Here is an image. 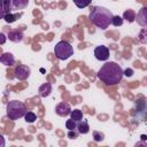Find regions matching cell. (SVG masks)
Returning <instances> with one entry per match:
<instances>
[{
    "label": "cell",
    "instance_id": "cell-1",
    "mask_svg": "<svg viewBox=\"0 0 147 147\" xmlns=\"http://www.w3.org/2000/svg\"><path fill=\"white\" fill-rule=\"evenodd\" d=\"M98 78L106 85H116L123 78V69L116 62H106L98 71Z\"/></svg>",
    "mask_w": 147,
    "mask_h": 147
},
{
    "label": "cell",
    "instance_id": "cell-2",
    "mask_svg": "<svg viewBox=\"0 0 147 147\" xmlns=\"http://www.w3.org/2000/svg\"><path fill=\"white\" fill-rule=\"evenodd\" d=\"M113 16V13L108 8L102 6H94L90 11L88 18L95 26L101 30H106L110 25Z\"/></svg>",
    "mask_w": 147,
    "mask_h": 147
},
{
    "label": "cell",
    "instance_id": "cell-3",
    "mask_svg": "<svg viewBox=\"0 0 147 147\" xmlns=\"http://www.w3.org/2000/svg\"><path fill=\"white\" fill-rule=\"evenodd\" d=\"M25 113H26V109H25V106L23 102L17 101V100H13V101H9L7 103L6 114H7V117L9 119L16 121L18 118H22V117H24Z\"/></svg>",
    "mask_w": 147,
    "mask_h": 147
},
{
    "label": "cell",
    "instance_id": "cell-4",
    "mask_svg": "<svg viewBox=\"0 0 147 147\" xmlns=\"http://www.w3.org/2000/svg\"><path fill=\"white\" fill-rule=\"evenodd\" d=\"M54 54L59 60H67L74 54V47L68 41L61 40L55 45Z\"/></svg>",
    "mask_w": 147,
    "mask_h": 147
},
{
    "label": "cell",
    "instance_id": "cell-5",
    "mask_svg": "<svg viewBox=\"0 0 147 147\" xmlns=\"http://www.w3.org/2000/svg\"><path fill=\"white\" fill-rule=\"evenodd\" d=\"M31 74V70L28 65L24 64H18L15 68V77L20 80H25Z\"/></svg>",
    "mask_w": 147,
    "mask_h": 147
},
{
    "label": "cell",
    "instance_id": "cell-6",
    "mask_svg": "<svg viewBox=\"0 0 147 147\" xmlns=\"http://www.w3.org/2000/svg\"><path fill=\"white\" fill-rule=\"evenodd\" d=\"M94 56L99 61H107L109 59V49H108V47H106L103 45L96 46L94 48Z\"/></svg>",
    "mask_w": 147,
    "mask_h": 147
},
{
    "label": "cell",
    "instance_id": "cell-7",
    "mask_svg": "<svg viewBox=\"0 0 147 147\" xmlns=\"http://www.w3.org/2000/svg\"><path fill=\"white\" fill-rule=\"evenodd\" d=\"M70 111H71V108H70L69 103H67V102H60L55 106V113L59 116L65 117V116L70 115Z\"/></svg>",
    "mask_w": 147,
    "mask_h": 147
},
{
    "label": "cell",
    "instance_id": "cell-8",
    "mask_svg": "<svg viewBox=\"0 0 147 147\" xmlns=\"http://www.w3.org/2000/svg\"><path fill=\"white\" fill-rule=\"evenodd\" d=\"M138 22V24H140L142 28H145L147 25V8L142 7L140 9V11L138 14H136V20Z\"/></svg>",
    "mask_w": 147,
    "mask_h": 147
},
{
    "label": "cell",
    "instance_id": "cell-9",
    "mask_svg": "<svg viewBox=\"0 0 147 147\" xmlns=\"http://www.w3.org/2000/svg\"><path fill=\"white\" fill-rule=\"evenodd\" d=\"M0 63H2L6 67H11L15 63V57L11 53H3L0 55Z\"/></svg>",
    "mask_w": 147,
    "mask_h": 147
},
{
    "label": "cell",
    "instance_id": "cell-10",
    "mask_svg": "<svg viewBox=\"0 0 147 147\" xmlns=\"http://www.w3.org/2000/svg\"><path fill=\"white\" fill-rule=\"evenodd\" d=\"M29 5V0H10V10H21Z\"/></svg>",
    "mask_w": 147,
    "mask_h": 147
},
{
    "label": "cell",
    "instance_id": "cell-11",
    "mask_svg": "<svg viewBox=\"0 0 147 147\" xmlns=\"http://www.w3.org/2000/svg\"><path fill=\"white\" fill-rule=\"evenodd\" d=\"M23 32L20 30H13L7 36V38H9V40L13 42H21L23 40Z\"/></svg>",
    "mask_w": 147,
    "mask_h": 147
},
{
    "label": "cell",
    "instance_id": "cell-12",
    "mask_svg": "<svg viewBox=\"0 0 147 147\" xmlns=\"http://www.w3.org/2000/svg\"><path fill=\"white\" fill-rule=\"evenodd\" d=\"M76 130L78 131L79 134H86V133H88V131H90V125H88L87 121H86V119H80L79 122H77V127H76Z\"/></svg>",
    "mask_w": 147,
    "mask_h": 147
},
{
    "label": "cell",
    "instance_id": "cell-13",
    "mask_svg": "<svg viewBox=\"0 0 147 147\" xmlns=\"http://www.w3.org/2000/svg\"><path fill=\"white\" fill-rule=\"evenodd\" d=\"M10 11V0H0V18H3L5 15Z\"/></svg>",
    "mask_w": 147,
    "mask_h": 147
},
{
    "label": "cell",
    "instance_id": "cell-14",
    "mask_svg": "<svg viewBox=\"0 0 147 147\" xmlns=\"http://www.w3.org/2000/svg\"><path fill=\"white\" fill-rule=\"evenodd\" d=\"M38 92H39V95L41 98L48 96L51 94V92H52V85H51V83H44L42 85H40L39 88H38Z\"/></svg>",
    "mask_w": 147,
    "mask_h": 147
},
{
    "label": "cell",
    "instance_id": "cell-15",
    "mask_svg": "<svg viewBox=\"0 0 147 147\" xmlns=\"http://www.w3.org/2000/svg\"><path fill=\"white\" fill-rule=\"evenodd\" d=\"M123 20H126L129 23L134 22V20H136V13H134L132 9L125 10L124 14H123Z\"/></svg>",
    "mask_w": 147,
    "mask_h": 147
},
{
    "label": "cell",
    "instance_id": "cell-16",
    "mask_svg": "<svg viewBox=\"0 0 147 147\" xmlns=\"http://www.w3.org/2000/svg\"><path fill=\"white\" fill-rule=\"evenodd\" d=\"M70 118H72L76 122H79L80 119H83V113H82V110H79V109L71 110L70 111Z\"/></svg>",
    "mask_w": 147,
    "mask_h": 147
},
{
    "label": "cell",
    "instance_id": "cell-17",
    "mask_svg": "<svg viewBox=\"0 0 147 147\" xmlns=\"http://www.w3.org/2000/svg\"><path fill=\"white\" fill-rule=\"evenodd\" d=\"M24 118H25L26 123H34L36 119H37V115L34 113H32V111H28V113H25Z\"/></svg>",
    "mask_w": 147,
    "mask_h": 147
},
{
    "label": "cell",
    "instance_id": "cell-18",
    "mask_svg": "<svg viewBox=\"0 0 147 147\" xmlns=\"http://www.w3.org/2000/svg\"><path fill=\"white\" fill-rule=\"evenodd\" d=\"M17 18H18V16L15 15V14H13L11 11H10V13H7V14L5 15V17H3V20H5L7 23H14Z\"/></svg>",
    "mask_w": 147,
    "mask_h": 147
},
{
    "label": "cell",
    "instance_id": "cell-19",
    "mask_svg": "<svg viewBox=\"0 0 147 147\" xmlns=\"http://www.w3.org/2000/svg\"><path fill=\"white\" fill-rule=\"evenodd\" d=\"M123 22H124L123 17L116 15V16H113V17H111V23H110V24H113V25H115V26H121V25H123Z\"/></svg>",
    "mask_w": 147,
    "mask_h": 147
},
{
    "label": "cell",
    "instance_id": "cell-20",
    "mask_svg": "<svg viewBox=\"0 0 147 147\" xmlns=\"http://www.w3.org/2000/svg\"><path fill=\"white\" fill-rule=\"evenodd\" d=\"M74 2L78 8H85L92 2V0H74Z\"/></svg>",
    "mask_w": 147,
    "mask_h": 147
},
{
    "label": "cell",
    "instance_id": "cell-21",
    "mask_svg": "<svg viewBox=\"0 0 147 147\" xmlns=\"http://www.w3.org/2000/svg\"><path fill=\"white\" fill-rule=\"evenodd\" d=\"M65 127H67L68 130H76V127H77V122L74 121L72 118L67 119V121H65Z\"/></svg>",
    "mask_w": 147,
    "mask_h": 147
},
{
    "label": "cell",
    "instance_id": "cell-22",
    "mask_svg": "<svg viewBox=\"0 0 147 147\" xmlns=\"http://www.w3.org/2000/svg\"><path fill=\"white\" fill-rule=\"evenodd\" d=\"M93 139H94V141L100 142V141H102L105 139V134L102 132H100V131H93Z\"/></svg>",
    "mask_w": 147,
    "mask_h": 147
},
{
    "label": "cell",
    "instance_id": "cell-23",
    "mask_svg": "<svg viewBox=\"0 0 147 147\" xmlns=\"http://www.w3.org/2000/svg\"><path fill=\"white\" fill-rule=\"evenodd\" d=\"M78 136H79V133L77 130H69V132H68V138H70V139H76V138H78Z\"/></svg>",
    "mask_w": 147,
    "mask_h": 147
},
{
    "label": "cell",
    "instance_id": "cell-24",
    "mask_svg": "<svg viewBox=\"0 0 147 147\" xmlns=\"http://www.w3.org/2000/svg\"><path fill=\"white\" fill-rule=\"evenodd\" d=\"M6 40H7V36L5 33L0 32V45H3L6 42Z\"/></svg>",
    "mask_w": 147,
    "mask_h": 147
},
{
    "label": "cell",
    "instance_id": "cell-25",
    "mask_svg": "<svg viewBox=\"0 0 147 147\" xmlns=\"http://www.w3.org/2000/svg\"><path fill=\"white\" fill-rule=\"evenodd\" d=\"M133 75V70L132 69H126L125 71H123V76H126V77H131Z\"/></svg>",
    "mask_w": 147,
    "mask_h": 147
},
{
    "label": "cell",
    "instance_id": "cell-26",
    "mask_svg": "<svg viewBox=\"0 0 147 147\" xmlns=\"http://www.w3.org/2000/svg\"><path fill=\"white\" fill-rule=\"evenodd\" d=\"M5 144H6L5 138H3V136H2V134H0V147H3V146H5Z\"/></svg>",
    "mask_w": 147,
    "mask_h": 147
},
{
    "label": "cell",
    "instance_id": "cell-27",
    "mask_svg": "<svg viewBox=\"0 0 147 147\" xmlns=\"http://www.w3.org/2000/svg\"><path fill=\"white\" fill-rule=\"evenodd\" d=\"M141 139H142V140H146V136H145V134H142V136H141Z\"/></svg>",
    "mask_w": 147,
    "mask_h": 147
}]
</instances>
